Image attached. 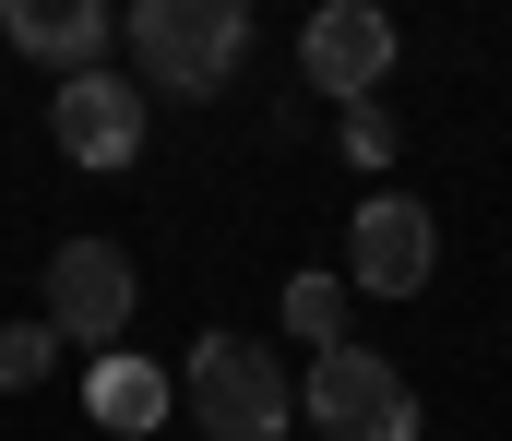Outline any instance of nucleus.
I'll return each mask as SVG.
<instances>
[{"label": "nucleus", "instance_id": "1", "mask_svg": "<svg viewBox=\"0 0 512 441\" xmlns=\"http://www.w3.org/2000/svg\"><path fill=\"white\" fill-rule=\"evenodd\" d=\"M131 72L143 96H227V72L251 60V12L239 0H131Z\"/></svg>", "mask_w": 512, "mask_h": 441}, {"label": "nucleus", "instance_id": "2", "mask_svg": "<svg viewBox=\"0 0 512 441\" xmlns=\"http://www.w3.org/2000/svg\"><path fill=\"white\" fill-rule=\"evenodd\" d=\"M179 406H191L203 441H286L298 430V382L274 370V346H251V334H203L191 370H179Z\"/></svg>", "mask_w": 512, "mask_h": 441}, {"label": "nucleus", "instance_id": "3", "mask_svg": "<svg viewBox=\"0 0 512 441\" xmlns=\"http://www.w3.org/2000/svg\"><path fill=\"white\" fill-rule=\"evenodd\" d=\"M298 418L322 441H417V382L393 370L382 346H322L310 358V382H298Z\"/></svg>", "mask_w": 512, "mask_h": 441}, {"label": "nucleus", "instance_id": "4", "mask_svg": "<svg viewBox=\"0 0 512 441\" xmlns=\"http://www.w3.org/2000/svg\"><path fill=\"white\" fill-rule=\"evenodd\" d=\"M131 310H143V275H131L120 239H60V251H48V310H36V322H48L60 346H96V358H108L131 334Z\"/></svg>", "mask_w": 512, "mask_h": 441}, {"label": "nucleus", "instance_id": "5", "mask_svg": "<svg viewBox=\"0 0 512 441\" xmlns=\"http://www.w3.org/2000/svg\"><path fill=\"white\" fill-rule=\"evenodd\" d=\"M441 275V227L417 191H370L358 227H346V298H417Z\"/></svg>", "mask_w": 512, "mask_h": 441}, {"label": "nucleus", "instance_id": "6", "mask_svg": "<svg viewBox=\"0 0 512 441\" xmlns=\"http://www.w3.org/2000/svg\"><path fill=\"white\" fill-rule=\"evenodd\" d=\"M393 48H405V36H393V12H370V0H322V12L298 24V72H310L322 96H346V108L382 96Z\"/></svg>", "mask_w": 512, "mask_h": 441}, {"label": "nucleus", "instance_id": "7", "mask_svg": "<svg viewBox=\"0 0 512 441\" xmlns=\"http://www.w3.org/2000/svg\"><path fill=\"white\" fill-rule=\"evenodd\" d=\"M48 144L72 155V167H131V155H143V96H131V72H72V84L48 96Z\"/></svg>", "mask_w": 512, "mask_h": 441}, {"label": "nucleus", "instance_id": "8", "mask_svg": "<svg viewBox=\"0 0 512 441\" xmlns=\"http://www.w3.org/2000/svg\"><path fill=\"white\" fill-rule=\"evenodd\" d=\"M0 36L72 84V72H108V48H120V12H108V0H12V12H0Z\"/></svg>", "mask_w": 512, "mask_h": 441}, {"label": "nucleus", "instance_id": "9", "mask_svg": "<svg viewBox=\"0 0 512 441\" xmlns=\"http://www.w3.org/2000/svg\"><path fill=\"white\" fill-rule=\"evenodd\" d=\"M84 406H96L108 430H155V418L179 406V382H167L155 358H131V346H108V358L84 370Z\"/></svg>", "mask_w": 512, "mask_h": 441}, {"label": "nucleus", "instance_id": "10", "mask_svg": "<svg viewBox=\"0 0 512 441\" xmlns=\"http://www.w3.org/2000/svg\"><path fill=\"white\" fill-rule=\"evenodd\" d=\"M286 322H298L310 346H346V275H322V263L286 275Z\"/></svg>", "mask_w": 512, "mask_h": 441}, {"label": "nucleus", "instance_id": "11", "mask_svg": "<svg viewBox=\"0 0 512 441\" xmlns=\"http://www.w3.org/2000/svg\"><path fill=\"white\" fill-rule=\"evenodd\" d=\"M48 370H60V334H48V322H0V382H12V394H36Z\"/></svg>", "mask_w": 512, "mask_h": 441}]
</instances>
